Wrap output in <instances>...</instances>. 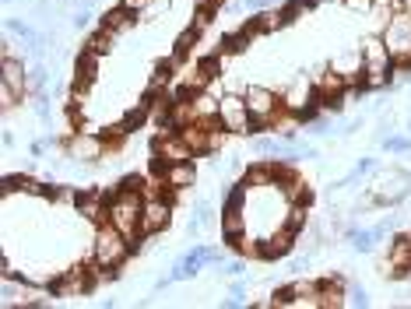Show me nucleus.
I'll return each instance as SVG.
<instances>
[{"label": "nucleus", "instance_id": "obj_14", "mask_svg": "<svg viewBox=\"0 0 411 309\" xmlns=\"http://www.w3.org/2000/svg\"><path fill=\"white\" fill-rule=\"evenodd\" d=\"M295 239H299V236H295L288 225H278V229L264 239V246H261V260H278V257H288Z\"/></svg>", "mask_w": 411, "mask_h": 309}, {"label": "nucleus", "instance_id": "obj_32", "mask_svg": "<svg viewBox=\"0 0 411 309\" xmlns=\"http://www.w3.org/2000/svg\"><path fill=\"white\" fill-rule=\"evenodd\" d=\"M408 236H411V232H408Z\"/></svg>", "mask_w": 411, "mask_h": 309}, {"label": "nucleus", "instance_id": "obj_10", "mask_svg": "<svg viewBox=\"0 0 411 309\" xmlns=\"http://www.w3.org/2000/svg\"><path fill=\"white\" fill-rule=\"evenodd\" d=\"M151 151L162 158V162H187V158H197L190 148H187V141L176 134V130H166V134H158L155 141H151Z\"/></svg>", "mask_w": 411, "mask_h": 309}, {"label": "nucleus", "instance_id": "obj_6", "mask_svg": "<svg viewBox=\"0 0 411 309\" xmlns=\"http://www.w3.org/2000/svg\"><path fill=\"white\" fill-rule=\"evenodd\" d=\"M218 120H222V127L228 134H246L250 130L254 120H250V110H246V95H235V91L222 95L218 98Z\"/></svg>", "mask_w": 411, "mask_h": 309}, {"label": "nucleus", "instance_id": "obj_29", "mask_svg": "<svg viewBox=\"0 0 411 309\" xmlns=\"http://www.w3.org/2000/svg\"><path fill=\"white\" fill-rule=\"evenodd\" d=\"M148 4H151V0H123V4H120V8H127L130 15H141V11H144Z\"/></svg>", "mask_w": 411, "mask_h": 309}, {"label": "nucleus", "instance_id": "obj_8", "mask_svg": "<svg viewBox=\"0 0 411 309\" xmlns=\"http://www.w3.org/2000/svg\"><path fill=\"white\" fill-rule=\"evenodd\" d=\"M63 148H67V155L74 162H99V158H106V137H95V134H70L63 141Z\"/></svg>", "mask_w": 411, "mask_h": 309}, {"label": "nucleus", "instance_id": "obj_26", "mask_svg": "<svg viewBox=\"0 0 411 309\" xmlns=\"http://www.w3.org/2000/svg\"><path fill=\"white\" fill-rule=\"evenodd\" d=\"M77 197H81V190H74V186H56V190H49V200H56V204H77Z\"/></svg>", "mask_w": 411, "mask_h": 309}, {"label": "nucleus", "instance_id": "obj_18", "mask_svg": "<svg viewBox=\"0 0 411 309\" xmlns=\"http://www.w3.org/2000/svg\"><path fill=\"white\" fill-rule=\"evenodd\" d=\"M292 306H306V309H320V281H292Z\"/></svg>", "mask_w": 411, "mask_h": 309}, {"label": "nucleus", "instance_id": "obj_22", "mask_svg": "<svg viewBox=\"0 0 411 309\" xmlns=\"http://www.w3.org/2000/svg\"><path fill=\"white\" fill-rule=\"evenodd\" d=\"M254 151L257 155H288V141L285 137H257Z\"/></svg>", "mask_w": 411, "mask_h": 309}, {"label": "nucleus", "instance_id": "obj_23", "mask_svg": "<svg viewBox=\"0 0 411 309\" xmlns=\"http://www.w3.org/2000/svg\"><path fill=\"white\" fill-rule=\"evenodd\" d=\"M309 222V208L306 204H288V218H285V225L295 232V236H302V225Z\"/></svg>", "mask_w": 411, "mask_h": 309}, {"label": "nucleus", "instance_id": "obj_4", "mask_svg": "<svg viewBox=\"0 0 411 309\" xmlns=\"http://www.w3.org/2000/svg\"><path fill=\"white\" fill-rule=\"evenodd\" d=\"M130 239L113 225V222H106V225H95V246H92V260L95 264H102V267H120L127 257H130Z\"/></svg>", "mask_w": 411, "mask_h": 309}, {"label": "nucleus", "instance_id": "obj_17", "mask_svg": "<svg viewBox=\"0 0 411 309\" xmlns=\"http://www.w3.org/2000/svg\"><path fill=\"white\" fill-rule=\"evenodd\" d=\"M166 179L169 186H176V190H187V186H194V179H197V165H194V158H187V162H173L169 169H166Z\"/></svg>", "mask_w": 411, "mask_h": 309}, {"label": "nucleus", "instance_id": "obj_19", "mask_svg": "<svg viewBox=\"0 0 411 309\" xmlns=\"http://www.w3.org/2000/svg\"><path fill=\"white\" fill-rule=\"evenodd\" d=\"M222 236H225V243L246 236V218L239 208H222Z\"/></svg>", "mask_w": 411, "mask_h": 309}, {"label": "nucleus", "instance_id": "obj_16", "mask_svg": "<svg viewBox=\"0 0 411 309\" xmlns=\"http://www.w3.org/2000/svg\"><path fill=\"white\" fill-rule=\"evenodd\" d=\"M176 134L187 141V148H190L194 155H211V130H208L204 123H187V127H180Z\"/></svg>", "mask_w": 411, "mask_h": 309}, {"label": "nucleus", "instance_id": "obj_15", "mask_svg": "<svg viewBox=\"0 0 411 309\" xmlns=\"http://www.w3.org/2000/svg\"><path fill=\"white\" fill-rule=\"evenodd\" d=\"M341 306H348V281L323 278L320 281V309H341Z\"/></svg>", "mask_w": 411, "mask_h": 309}, {"label": "nucleus", "instance_id": "obj_28", "mask_svg": "<svg viewBox=\"0 0 411 309\" xmlns=\"http://www.w3.org/2000/svg\"><path fill=\"white\" fill-rule=\"evenodd\" d=\"M390 151H411V137H387L383 141Z\"/></svg>", "mask_w": 411, "mask_h": 309}, {"label": "nucleus", "instance_id": "obj_12", "mask_svg": "<svg viewBox=\"0 0 411 309\" xmlns=\"http://www.w3.org/2000/svg\"><path fill=\"white\" fill-rule=\"evenodd\" d=\"M74 208H77L81 218L92 222V225H106L109 222V200H106V193H81Z\"/></svg>", "mask_w": 411, "mask_h": 309}, {"label": "nucleus", "instance_id": "obj_13", "mask_svg": "<svg viewBox=\"0 0 411 309\" xmlns=\"http://www.w3.org/2000/svg\"><path fill=\"white\" fill-rule=\"evenodd\" d=\"M0 81L11 84L22 98H29V70H25V60H18V56H0Z\"/></svg>", "mask_w": 411, "mask_h": 309}, {"label": "nucleus", "instance_id": "obj_11", "mask_svg": "<svg viewBox=\"0 0 411 309\" xmlns=\"http://www.w3.org/2000/svg\"><path fill=\"white\" fill-rule=\"evenodd\" d=\"M411 271V236H397L390 243V257L383 260V274L387 278H404Z\"/></svg>", "mask_w": 411, "mask_h": 309}, {"label": "nucleus", "instance_id": "obj_21", "mask_svg": "<svg viewBox=\"0 0 411 309\" xmlns=\"http://www.w3.org/2000/svg\"><path fill=\"white\" fill-rule=\"evenodd\" d=\"M194 110H197V120H215L218 116V98L208 95V91H197L194 95Z\"/></svg>", "mask_w": 411, "mask_h": 309}, {"label": "nucleus", "instance_id": "obj_31", "mask_svg": "<svg viewBox=\"0 0 411 309\" xmlns=\"http://www.w3.org/2000/svg\"><path fill=\"white\" fill-rule=\"evenodd\" d=\"M211 4H222V0H211Z\"/></svg>", "mask_w": 411, "mask_h": 309}, {"label": "nucleus", "instance_id": "obj_3", "mask_svg": "<svg viewBox=\"0 0 411 309\" xmlns=\"http://www.w3.org/2000/svg\"><path fill=\"white\" fill-rule=\"evenodd\" d=\"M362 60H366V70H362V88H383L390 77V67H394V60H390V50H387V43H383V36L376 32V36H366L362 39Z\"/></svg>", "mask_w": 411, "mask_h": 309}, {"label": "nucleus", "instance_id": "obj_30", "mask_svg": "<svg viewBox=\"0 0 411 309\" xmlns=\"http://www.w3.org/2000/svg\"><path fill=\"white\" fill-rule=\"evenodd\" d=\"M313 4H323V0H313Z\"/></svg>", "mask_w": 411, "mask_h": 309}, {"label": "nucleus", "instance_id": "obj_24", "mask_svg": "<svg viewBox=\"0 0 411 309\" xmlns=\"http://www.w3.org/2000/svg\"><path fill=\"white\" fill-rule=\"evenodd\" d=\"M113 43H116V36H113L109 29H99V32L88 39V46H85V50H92V53L106 56V53H113Z\"/></svg>", "mask_w": 411, "mask_h": 309}, {"label": "nucleus", "instance_id": "obj_9", "mask_svg": "<svg viewBox=\"0 0 411 309\" xmlns=\"http://www.w3.org/2000/svg\"><path fill=\"white\" fill-rule=\"evenodd\" d=\"M173 218V200L166 197H155V200H144V211H141V236H155L169 225Z\"/></svg>", "mask_w": 411, "mask_h": 309}, {"label": "nucleus", "instance_id": "obj_5", "mask_svg": "<svg viewBox=\"0 0 411 309\" xmlns=\"http://www.w3.org/2000/svg\"><path fill=\"white\" fill-rule=\"evenodd\" d=\"M380 36H383L387 50H390L394 67H397V70H408V67H411V15L401 8V11L383 25Z\"/></svg>", "mask_w": 411, "mask_h": 309}, {"label": "nucleus", "instance_id": "obj_27", "mask_svg": "<svg viewBox=\"0 0 411 309\" xmlns=\"http://www.w3.org/2000/svg\"><path fill=\"white\" fill-rule=\"evenodd\" d=\"M348 306H369L366 288H348Z\"/></svg>", "mask_w": 411, "mask_h": 309}, {"label": "nucleus", "instance_id": "obj_1", "mask_svg": "<svg viewBox=\"0 0 411 309\" xmlns=\"http://www.w3.org/2000/svg\"><path fill=\"white\" fill-rule=\"evenodd\" d=\"M141 211H144V197H141V190L120 186V190L113 193V200H109V222L130 239V246H134V239L141 236Z\"/></svg>", "mask_w": 411, "mask_h": 309}, {"label": "nucleus", "instance_id": "obj_2", "mask_svg": "<svg viewBox=\"0 0 411 309\" xmlns=\"http://www.w3.org/2000/svg\"><path fill=\"white\" fill-rule=\"evenodd\" d=\"M242 95H246V110H250V120H254L257 130L278 127V120L285 116V106H281V98H278L271 88H264V84H246Z\"/></svg>", "mask_w": 411, "mask_h": 309}, {"label": "nucleus", "instance_id": "obj_7", "mask_svg": "<svg viewBox=\"0 0 411 309\" xmlns=\"http://www.w3.org/2000/svg\"><path fill=\"white\" fill-rule=\"evenodd\" d=\"M49 288H53V295H81V292H92V288H95V271H92V264H74V267L60 271Z\"/></svg>", "mask_w": 411, "mask_h": 309}, {"label": "nucleus", "instance_id": "obj_25", "mask_svg": "<svg viewBox=\"0 0 411 309\" xmlns=\"http://www.w3.org/2000/svg\"><path fill=\"white\" fill-rule=\"evenodd\" d=\"M18 98H22V95H18L11 84H4V81H0V110H4V113H11V110L18 106Z\"/></svg>", "mask_w": 411, "mask_h": 309}, {"label": "nucleus", "instance_id": "obj_20", "mask_svg": "<svg viewBox=\"0 0 411 309\" xmlns=\"http://www.w3.org/2000/svg\"><path fill=\"white\" fill-rule=\"evenodd\" d=\"M102 29H109L113 36H123V32L134 29V15H130L127 8H113V11L102 15Z\"/></svg>", "mask_w": 411, "mask_h": 309}]
</instances>
